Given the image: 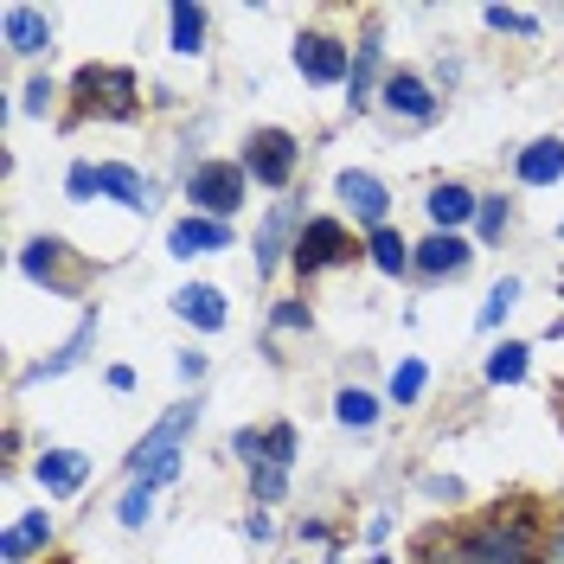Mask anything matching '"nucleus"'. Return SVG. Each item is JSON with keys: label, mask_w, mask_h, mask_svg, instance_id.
Wrapping results in <instances>:
<instances>
[{"label": "nucleus", "mask_w": 564, "mask_h": 564, "mask_svg": "<svg viewBox=\"0 0 564 564\" xmlns=\"http://www.w3.org/2000/svg\"><path fill=\"white\" fill-rule=\"evenodd\" d=\"M539 545L545 532L532 527V513H494L456 539V564H539Z\"/></svg>", "instance_id": "f257e3e1"}, {"label": "nucleus", "mask_w": 564, "mask_h": 564, "mask_svg": "<svg viewBox=\"0 0 564 564\" xmlns=\"http://www.w3.org/2000/svg\"><path fill=\"white\" fill-rule=\"evenodd\" d=\"M193 423H199V398H186V404H174L167 417L154 423L148 436L135 443V456H129V475L135 481H154V488H167V481H180V443L193 436Z\"/></svg>", "instance_id": "f03ea898"}, {"label": "nucleus", "mask_w": 564, "mask_h": 564, "mask_svg": "<svg viewBox=\"0 0 564 564\" xmlns=\"http://www.w3.org/2000/svg\"><path fill=\"white\" fill-rule=\"evenodd\" d=\"M245 193H250L245 161H199V167L186 174V199H193L199 218H225V225H231V212L245 206Z\"/></svg>", "instance_id": "7ed1b4c3"}, {"label": "nucleus", "mask_w": 564, "mask_h": 564, "mask_svg": "<svg viewBox=\"0 0 564 564\" xmlns=\"http://www.w3.org/2000/svg\"><path fill=\"white\" fill-rule=\"evenodd\" d=\"M245 174L257 180V186H270V193H289L295 186V167H302V141L289 135V129H250V141H245Z\"/></svg>", "instance_id": "20e7f679"}, {"label": "nucleus", "mask_w": 564, "mask_h": 564, "mask_svg": "<svg viewBox=\"0 0 564 564\" xmlns=\"http://www.w3.org/2000/svg\"><path fill=\"white\" fill-rule=\"evenodd\" d=\"M70 90L84 97V109H97V116H109V122H129V116L141 109L135 70H122V65H84Z\"/></svg>", "instance_id": "39448f33"}, {"label": "nucleus", "mask_w": 564, "mask_h": 564, "mask_svg": "<svg viewBox=\"0 0 564 564\" xmlns=\"http://www.w3.org/2000/svg\"><path fill=\"white\" fill-rule=\"evenodd\" d=\"M352 257H366V245H352V231L340 225V218H308V231H302V245H295V276L308 282L321 276V270H340V263H352Z\"/></svg>", "instance_id": "423d86ee"}, {"label": "nucleus", "mask_w": 564, "mask_h": 564, "mask_svg": "<svg viewBox=\"0 0 564 564\" xmlns=\"http://www.w3.org/2000/svg\"><path fill=\"white\" fill-rule=\"evenodd\" d=\"M295 70L308 77V84H347L352 77V45L334 33H295Z\"/></svg>", "instance_id": "0eeeda50"}, {"label": "nucleus", "mask_w": 564, "mask_h": 564, "mask_svg": "<svg viewBox=\"0 0 564 564\" xmlns=\"http://www.w3.org/2000/svg\"><path fill=\"white\" fill-rule=\"evenodd\" d=\"M302 231H308L302 206H295V199H282V206L270 212V218H263V231H257V270H263V276H276L282 257H295Z\"/></svg>", "instance_id": "6e6552de"}, {"label": "nucleus", "mask_w": 564, "mask_h": 564, "mask_svg": "<svg viewBox=\"0 0 564 564\" xmlns=\"http://www.w3.org/2000/svg\"><path fill=\"white\" fill-rule=\"evenodd\" d=\"M379 104H386L398 122H436L443 97H436V84H423L417 70H386V84H379Z\"/></svg>", "instance_id": "1a4fd4ad"}, {"label": "nucleus", "mask_w": 564, "mask_h": 564, "mask_svg": "<svg viewBox=\"0 0 564 564\" xmlns=\"http://www.w3.org/2000/svg\"><path fill=\"white\" fill-rule=\"evenodd\" d=\"M334 193H340V206L366 225V231H379V225H391V193L379 174H366V167H347V174L334 180Z\"/></svg>", "instance_id": "9d476101"}, {"label": "nucleus", "mask_w": 564, "mask_h": 564, "mask_svg": "<svg viewBox=\"0 0 564 564\" xmlns=\"http://www.w3.org/2000/svg\"><path fill=\"white\" fill-rule=\"evenodd\" d=\"M0 45L13 58H45L52 52V13L45 7H0Z\"/></svg>", "instance_id": "9b49d317"}, {"label": "nucleus", "mask_w": 564, "mask_h": 564, "mask_svg": "<svg viewBox=\"0 0 564 564\" xmlns=\"http://www.w3.org/2000/svg\"><path fill=\"white\" fill-rule=\"evenodd\" d=\"M468 263H475V245H468L462 231H430V238L417 245V276H423V282L468 276Z\"/></svg>", "instance_id": "f8f14e48"}, {"label": "nucleus", "mask_w": 564, "mask_h": 564, "mask_svg": "<svg viewBox=\"0 0 564 564\" xmlns=\"http://www.w3.org/2000/svg\"><path fill=\"white\" fill-rule=\"evenodd\" d=\"M231 245H238L231 225H225V218H199V212H186L174 231H167V257H180V263L212 257V250H231Z\"/></svg>", "instance_id": "ddd939ff"}, {"label": "nucleus", "mask_w": 564, "mask_h": 564, "mask_svg": "<svg viewBox=\"0 0 564 564\" xmlns=\"http://www.w3.org/2000/svg\"><path fill=\"white\" fill-rule=\"evenodd\" d=\"M423 212H430V225H436V231H462V225H475V218H481V193H475V186H462V180H436V186L423 193Z\"/></svg>", "instance_id": "4468645a"}, {"label": "nucleus", "mask_w": 564, "mask_h": 564, "mask_svg": "<svg viewBox=\"0 0 564 564\" xmlns=\"http://www.w3.org/2000/svg\"><path fill=\"white\" fill-rule=\"evenodd\" d=\"M174 315L186 327H199V334H218L231 321V308H225V289L218 282H186V289H174Z\"/></svg>", "instance_id": "2eb2a0df"}, {"label": "nucleus", "mask_w": 564, "mask_h": 564, "mask_svg": "<svg viewBox=\"0 0 564 564\" xmlns=\"http://www.w3.org/2000/svg\"><path fill=\"white\" fill-rule=\"evenodd\" d=\"M379 70H386V45H379V26H372V33L359 39V52H352V77H347V109H352V116L379 104V97H372V90L386 84Z\"/></svg>", "instance_id": "dca6fc26"}, {"label": "nucleus", "mask_w": 564, "mask_h": 564, "mask_svg": "<svg viewBox=\"0 0 564 564\" xmlns=\"http://www.w3.org/2000/svg\"><path fill=\"white\" fill-rule=\"evenodd\" d=\"M33 481L65 500V494H77L90 481V456H84V449H45V456L33 462Z\"/></svg>", "instance_id": "f3484780"}, {"label": "nucleus", "mask_w": 564, "mask_h": 564, "mask_svg": "<svg viewBox=\"0 0 564 564\" xmlns=\"http://www.w3.org/2000/svg\"><path fill=\"white\" fill-rule=\"evenodd\" d=\"M39 552H52V513H20L0 532V564H33Z\"/></svg>", "instance_id": "a211bd4d"}, {"label": "nucleus", "mask_w": 564, "mask_h": 564, "mask_svg": "<svg viewBox=\"0 0 564 564\" xmlns=\"http://www.w3.org/2000/svg\"><path fill=\"white\" fill-rule=\"evenodd\" d=\"M513 174L520 186H558L564 180V135H539L520 148V161H513Z\"/></svg>", "instance_id": "6ab92c4d"}, {"label": "nucleus", "mask_w": 564, "mask_h": 564, "mask_svg": "<svg viewBox=\"0 0 564 564\" xmlns=\"http://www.w3.org/2000/svg\"><path fill=\"white\" fill-rule=\"evenodd\" d=\"M97 174H104V199H116L129 212H154V199H161V186L148 174H135V167H122V161H104Z\"/></svg>", "instance_id": "aec40b11"}, {"label": "nucleus", "mask_w": 564, "mask_h": 564, "mask_svg": "<svg viewBox=\"0 0 564 564\" xmlns=\"http://www.w3.org/2000/svg\"><path fill=\"white\" fill-rule=\"evenodd\" d=\"M366 257L379 276H417V245H404V231H391V225L366 231Z\"/></svg>", "instance_id": "412c9836"}, {"label": "nucleus", "mask_w": 564, "mask_h": 564, "mask_svg": "<svg viewBox=\"0 0 564 564\" xmlns=\"http://www.w3.org/2000/svg\"><path fill=\"white\" fill-rule=\"evenodd\" d=\"M65 250H70L65 238H33V245L20 250V270H26L33 282H45V289H65V295H70L77 282L65 276Z\"/></svg>", "instance_id": "4be33fe9"}, {"label": "nucleus", "mask_w": 564, "mask_h": 564, "mask_svg": "<svg viewBox=\"0 0 564 564\" xmlns=\"http://www.w3.org/2000/svg\"><path fill=\"white\" fill-rule=\"evenodd\" d=\"M90 347H97V315L77 321V334H70V340L52 352V359H39L33 372H26V386H39V379H65L70 366H84V352H90Z\"/></svg>", "instance_id": "5701e85b"}, {"label": "nucleus", "mask_w": 564, "mask_h": 564, "mask_svg": "<svg viewBox=\"0 0 564 564\" xmlns=\"http://www.w3.org/2000/svg\"><path fill=\"white\" fill-rule=\"evenodd\" d=\"M206 33H212V13H206V7L180 0L174 13H167V45H174L180 58H199V52H206Z\"/></svg>", "instance_id": "b1692460"}, {"label": "nucleus", "mask_w": 564, "mask_h": 564, "mask_svg": "<svg viewBox=\"0 0 564 564\" xmlns=\"http://www.w3.org/2000/svg\"><path fill=\"white\" fill-rule=\"evenodd\" d=\"M481 372H488V386H520V379L532 372V347L527 340H500V347L488 352Z\"/></svg>", "instance_id": "393cba45"}, {"label": "nucleus", "mask_w": 564, "mask_h": 564, "mask_svg": "<svg viewBox=\"0 0 564 564\" xmlns=\"http://www.w3.org/2000/svg\"><path fill=\"white\" fill-rule=\"evenodd\" d=\"M379 411H386V404H379L372 391H359V386L334 391V417L347 423V430H372V423H379Z\"/></svg>", "instance_id": "a878e982"}, {"label": "nucleus", "mask_w": 564, "mask_h": 564, "mask_svg": "<svg viewBox=\"0 0 564 564\" xmlns=\"http://www.w3.org/2000/svg\"><path fill=\"white\" fill-rule=\"evenodd\" d=\"M148 520H154V481H129V494L116 500V527L141 532Z\"/></svg>", "instance_id": "bb28decb"}, {"label": "nucleus", "mask_w": 564, "mask_h": 564, "mask_svg": "<svg viewBox=\"0 0 564 564\" xmlns=\"http://www.w3.org/2000/svg\"><path fill=\"white\" fill-rule=\"evenodd\" d=\"M423 391H430V366H423V359H404V366L391 372L386 398H391V404H417Z\"/></svg>", "instance_id": "cd10ccee"}, {"label": "nucleus", "mask_w": 564, "mask_h": 564, "mask_svg": "<svg viewBox=\"0 0 564 564\" xmlns=\"http://www.w3.org/2000/svg\"><path fill=\"white\" fill-rule=\"evenodd\" d=\"M513 302H520V276H500V282H494V289H488V302H481V327H488V334H494L500 321L513 315Z\"/></svg>", "instance_id": "c85d7f7f"}, {"label": "nucleus", "mask_w": 564, "mask_h": 564, "mask_svg": "<svg viewBox=\"0 0 564 564\" xmlns=\"http://www.w3.org/2000/svg\"><path fill=\"white\" fill-rule=\"evenodd\" d=\"M250 494H257L263 507H276L282 494H289V468H276V462H257V468H250Z\"/></svg>", "instance_id": "c756f323"}, {"label": "nucleus", "mask_w": 564, "mask_h": 564, "mask_svg": "<svg viewBox=\"0 0 564 564\" xmlns=\"http://www.w3.org/2000/svg\"><path fill=\"white\" fill-rule=\"evenodd\" d=\"M507 218H513L507 193H481V218H475V225H481V238H488V245H500V238H507Z\"/></svg>", "instance_id": "7c9ffc66"}, {"label": "nucleus", "mask_w": 564, "mask_h": 564, "mask_svg": "<svg viewBox=\"0 0 564 564\" xmlns=\"http://www.w3.org/2000/svg\"><path fill=\"white\" fill-rule=\"evenodd\" d=\"M270 327H276V334H308V327H315V308H308L302 295H289V302H276Z\"/></svg>", "instance_id": "2f4dec72"}, {"label": "nucleus", "mask_w": 564, "mask_h": 564, "mask_svg": "<svg viewBox=\"0 0 564 564\" xmlns=\"http://www.w3.org/2000/svg\"><path fill=\"white\" fill-rule=\"evenodd\" d=\"M263 436H270V449H263V462H276V468H289V462H295V449H302V436H295V423H270Z\"/></svg>", "instance_id": "473e14b6"}, {"label": "nucleus", "mask_w": 564, "mask_h": 564, "mask_svg": "<svg viewBox=\"0 0 564 564\" xmlns=\"http://www.w3.org/2000/svg\"><path fill=\"white\" fill-rule=\"evenodd\" d=\"M65 193L77 199V206H84V199H97V193H104V174H97L90 161H77V167L65 174Z\"/></svg>", "instance_id": "72a5a7b5"}, {"label": "nucleus", "mask_w": 564, "mask_h": 564, "mask_svg": "<svg viewBox=\"0 0 564 564\" xmlns=\"http://www.w3.org/2000/svg\"><path fill=\"white\" fill-rule=\"evenodd\" d=\"M481 20H488L494 33H539V20H532V13H513V7H488V13H481Z\"/></svg>", "instance_id": "f704fd0d"}, {"label": "nucleus", "mask_w": 564, "mask_h": 564, "mask_svg": "<svg viewBox=\"0 0 564 564\" xmlns=\"http://www.w3.org/2000/svg\"><path fill=\"white\" fill-rule=\"evenodd\" d=\"M263 449H270V436H263V430H238V436H231V456L245 462V468H257Z\"/></svg>", "instance_id": "c9c22d12"}, {"label": "nucleus", "mask_w": 564, "mask_h": 564, "mask_svg": "<svg viewBox=\"0 0 564 564\" xmlns=\"http://www.w3.org/2000/svg\"><path fill=\"white\" fill-rule=\"evenodd\" d=\"M52 97H58V84H52V77H33V84H26V97H20V109H26V116H45Z\"/></svg>", "instance_id": "e433bc0d"}, {"label": "nucleus", "mask_w": 564, "mask_h": 564, "mask_svg": "<svg viewBox=\"0 0 564 564\" xmlns=\"http://www.w3.org/2000/svg\"><path fill=\"white\" fill-rule=\"evenodd\" d=\"M539 564H564V527L545 532V545H539Z\"/></svg>", "instance_id": "4c0bfd02"}, {"label": "nucleus", "mask_w": 564, "mask_h": 564, "mask_svg": "<svg viewBox=\"0 0 564 564\" xmlns=\"http://www.w3.org/2000/svg\"><path fill=\"white\" fill-rule=\"evenodd\" d=\"M180 379H186V386L206 379V352H180Z\"/></svg>", "instance_id": "58836bf2"}, {"label": "nucleus", "mask_w": 564, "mask_h": 564, "mask_svg": "<svg viewBox=\"0 0 564 564\" xmlns=\"http://www.w3.org/2000/svg\"><path fill=\"white\" fill-rule=\"evenodd\" d=\"M245 532H250V539H257V545H263V539H270V532H276V527H270V513H250V520H245Z\"/></svg>", "instance_id": "ea45409f"}, {"label": "nucleus", "mask_w": 564, "mask_h": 564, "mask_svg": "<svg viewBox=\"0 0 564 564\" xmlns=\"http://www.w3.org/2000/svg\"><path fill=\"white\" fill-rule=\"evenodd\" d=\"M109 391H135V372L129 366H109Z\"/></svg>", "instance_id": "a19ab883"}, {"label": "nucleus", "mask_w": 564, "mask_h": 564, "mask_svg": "<svg viewBox=\"0 0 564 564\" xmlns=\"http://www.w3.org/2000/svg\"><path fill=\"white\" fill-rule=\"evenodd\" d=\"M558 295H564V276H558Z\"/></svg>", "instance_id": "79ce46f5"}, {"label": "nucleus", "mask_w": 564, "mask_h": 564, "mask_svg": "<svg viewBox=\"0 0 564 564\" xmlns=\"http://www.w3.org/2000/svg\"><path fill=\"white\" fill-rule=\"evenodd\" d=\"M558 238H564V225H558Z\"/></svg>", "instance_id": "37998d69"}]
</instances>
